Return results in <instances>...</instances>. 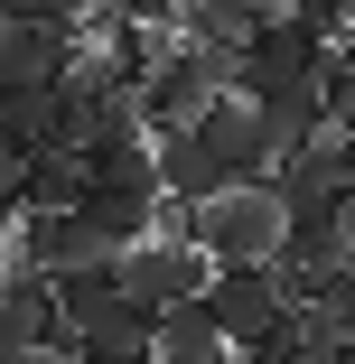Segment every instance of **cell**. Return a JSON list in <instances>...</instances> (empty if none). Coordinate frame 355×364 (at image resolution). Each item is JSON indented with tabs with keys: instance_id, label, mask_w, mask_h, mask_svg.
Listing matches in <instances>:
<instances>
[{
	"instance_id": "52a82bcc",
	"label": "cell",
	"mask_w": 355,
	"mask_h": 364,
	"mask_svg": "<svg viewBox=\"0 0 355 364\" xmlns=\"http://www.w3.org/2000/svg\"><path fill=\"white\" fill-rule=\"evenodd\" d=\"M196 150H206V168H216L225 187H271V131H262V112L243 103V94H225L216 112L196 122Z\"/></svg>"
},
{
	"instance_id": "5bb4252c",
	"label": "cell",
	"mask_w": 355,
	"mask_h": 364,
	"mask_svg": "<svg viewBox=\"0 0 355 364\" xmlns=\"http://www.w3.org/2000/svg\"><path fill=\"white\" fill-rule=\"evenodd\" d=\"M346 234H355V196H346Z\"/></svg>"
},
{
	"instance_id": "8992f818",
	"label": "cell",
	"mask_w": 355,
	"mask_h": 364,
	"mask_svg": "<svg viewBox=\"0 0 355 364\" xmlns=\"http://www.w3.org/2000/svg\"><path fill=\"white\" fill-rule=\"evenodd\" d=\"M47 346H75V336H65V289L19 262L10 289H0V364H28V355H47Z\"/></svg>"
},
{
	"instance_id": "277c9868",
	"label": "cell",
	"mask_w": 355,
	"mask_h": 364,
	"mask_svg": "<svg viewBox=\"0 0 355 364\" xmlns=\"http://www.w3.org/2000/svg\"><path fill=\"white\" fill-rule=\"evenodd\" d=\"M327 56H337V38H327V28H309V19L280 10V19H271V38L234 65V94H243L253 112H262V103H290V94H309V85H318V65H327Z\"/></svg>"
},
{
	"instance_id": "7c38bea8",
	"label": "cell",
	"mask_w": 355,
	"mask_h": 364,
	"mask_svg": "<svg viewBox=\"0 0 355 364\" xmlns=\"http://www.w3.org/2000/svg\"><path fill=\"white\" fill-rule=\"evenodd\" d=\"M28 168H38V150H28V131L0 112V215H28Z\"/></svg>"
},
{
	"instance_id": "5b68a950",
	"label": "cell",
	"mask_w": 355,
	"mask_h": 364,
	"mask_svg": "<svg viewBox=\"0 0 355 364\" xmlns=\"http://www.w3.org/2000/svg\"><path fill=\"white\" fill-rule=\"evenodd\" d=\"M206 309H216V327L234 336V355L262 346V336H280V327L300 318V299H290V280H280V271H216Z\"/></svg>"
},
{
	"instance_id": "3957f363",
	"label": "cell",
	"mask_w": 355,
	"mask_h": 364,
	"mask_svg": "<svg viewBox=\"0 0 355 364\" xmlns=\"http://www.w3.org/2000/svg\"><path fill=\"white\" fill-rule=\"evenodd\" d=\"M112 289H122L131 309L169 318V309H196L206 289H216V262H206L187 234H150V243H131V252L112 262Z\"/></svg>"
},
{
	"instance_id": "8fae6325",
	"label": "cell",
	"mask_w": 355,
	"mask_h": 364,
	"mask_svg": "<svg viewBox=\"0 0 355 364\" xmlns=\"http://www.w3.org/2000/svg\"><path fill=\"white\" fill-rule=\"evenodd\" d=\"M150 364H234V336L216 327V309H169L159 318V346H150Z\"/></svg>"
},
{
	"instance_id": "7a4b0ae2",
	"label": "cell",
	"mask_w": 355,
	"mask_h": 364,
	"mask_svg": "<svg viewBox=\"0 0 355 364\" xmlns=\"http://www.w3.org/2000/svg\"><path fill=\"white\" fill-rule=\"evenodd\" d=\"M234 65H243V56H216V47H196V38H169V47L150 56V85H140L150 140H159V131H196L206 112L234 94Z\"/></svg>"
},
{
	"instance_id": "ba28073f",
	"label": "cell",
	"mask_w": 355,
	"mask_h": 364,
	"mask_svg": "<svg viewBox=\"0 0 355 364\" xmlns=\"http://www.w3.org/2000/svg\"><path fill=\"white\" fill-rule=\"evenodd\" d=\"M19 262L47 271V280H94V271H112L122 252L85 225V215H19Z\"/></svg>"
},
{
	"instance_id": "4fadbf2b",
	"label": "cell",
	"mask_w": 355,
	"mask_h": 364,
	"mask_svg": "<svg viewBox=\"0 0 355 364\" xmlns=\"http://www.w3.org/2000/svg\"><path fill=\"white\" fill-rule=\"evenodd\" d=\"M10 271H19V243H10V234H0V289H10Z\"/></svg>"
},
{
	"instance_id": "9c48e42d",
	"label": "cell",
	"mask_w": 355,
	"mask_h": 364,
	"mask_svg": "<svg viewBox=\"0 0 355 364\" xmlns=\"http://www.w3.org/2000/svg\"><path fill=\"white\" fill-rule=\"evenodd\" d=\"M75 38H56V28H0V112H19L28 94H47V85H65L75 75Z\"/></svg>"
},
{
	"instance_id": "9a60e30c",
	"label": "cell",
	"mask_w": 355,
	"mask_h": 364,
	"mask_svg": "<svg viewBox=\"0 0 355 364\" xmlns=\"http://www.w3.org/2000/svg\"><path fill=\"white\" fill-rule=\"evenodd\" d=\"M346 364H355V355H346Z\"/></svg>"
},
{
	"instance_id": "30bf717a",
	"label": "cell",
	"mask_w": 355,
	"mask_h": 364,
	"mask_svg": "<svg viewBox=\"0 0 355 364\" xmlns=\"http://www.w3.org/2000/svg\"><path fill=\"white\" fill-rule=\"evenodd\" d=\"M271 19H280V0H187L178 38L216 47V56H253V47L271 38Z\"/></svg>"
},
{
	"instance_id": "6da1fadb",
	"label": "cell",
	"mask_w": 355,
	"mask_h": 364,
	"mask_svg": "<svg viewBox=\"0 0 355 364\" xmlns=\"http://www.w3.org/2000/svg\"><path fill=\"white\" fill-rule=\"evenodd\" d=\"M178 234L216 262V271H271L280 243H290V215H280L271 187H225L206 205H178Z\"/></svg>"
}]
</instances>
